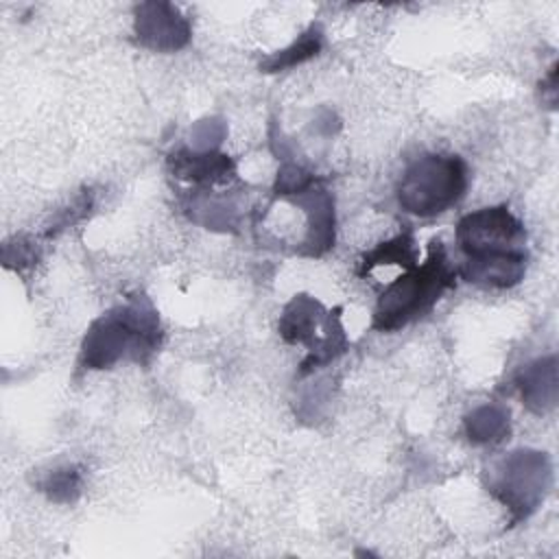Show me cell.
<instances>
[{"label":"cell","instance_id":"cell-10","mask_svg":"<svg viewBox=\"0 0 559 559\" xmlns=\"http://www.w3.org/2000/svg\"><path fill=\"white\" fill-rule=\"evenodd\" d=\"M391 264H397V266H402L406 271L417 264V249H415L413 234L408 229L397 234V236H393L386 242H380L371 251H367L362 255V260H360L358 275H367L376 266H391Z\"/></svg>","mask_w":559,"mask_h":559},{"label":"cell","instance_id":"cell-6","mask_svg":"<svg viewBox=\"0 0 559 559\" xmlns=\"http://www.w3.org/2000/svg\"><path fill=\"white\" fill-rule=\"evenodd\" d=\"M550 485V465L542 452H511L496 469L489 491L511 511V520H524L544 500Z\"/></svg>","mask_w":559,"mask_h":559},{"label":"cell","instance_id":"cell-12","mask_svg":"<svg viewBox=\"0 0 559 559\" xmlns=\"http://www.w3.org/2000/svg\"><path fill=\"white\" fill-rule=\"evenodd\" d=\"M465 430L474 443H498L509 435V411L502 406H480L467 415Z\"/></svg>","mask_w":559,"mask_h":559},{"label":"cell","instance_id":"cell-2","mask_svg":"<svg viewBox=\"0 0 559 559\" xmlns=\"http://www.w3.org/2000/svg\"><path fill=\"white\" fill-rule=\"evenodd\" d=\"M157 310L146 299H133L96 319L81 345L85 369H109L122 358L146 362L159 347Z\"/></svg>","mask_w":559,"mask_h":559},{"label":"cell","instance_id":"cell-11","mask_svg":"<svg viewBox=\"0 0 559 559\" xmlns=\"http://www.w3.org/2000/svg\"><path fill=\"white\" fill-rule=\"evenodd\" d=\"M321 48H323V31L319 24H312L290 46H286L284 50H277V52L269 55L264 61H260V70L262 72H282L286 68H295V66L317 57Z\"/></svg>","mask_w":559,"mask_h":559},{"label":"cell","instance_id":"cell-1","mask_svg":"<svg viewBox=\"0 0 559 559\" xmlns=\"http://www.w3.org/2000/svg\"><path fill=\"white\" fill-rule=\"evenodd\" d=\"M463 264L456 269L465 282L485 288L515 286L526 271V231L507 205L465 214L456 225Z\"/></svg>","mask_w":559,"mask_h":559},{"label":"cell","instance_id":"cell-3","mask_svg":"<svg viewBox=\"0 0 559 559\" xmlns=\"http://www.w3.org/2000/svg\"><path fill=\"white\" fill-rule=\"evenodd\" d=\"M456 286V269L450 264L445 247L439 238L430 240L428 255L397 280H393L380 295L371 328L378 332H395L408 323L424 319L441 299V295Z\"/></svg>","mask_w":559,"mask_h":559},{"label":"cell","instance_id":"cell-5","mask_svg":"<svg viewBox=\"0 0 559 559\" xmlns=\"http://www.w3.org/2000/svg\"><path fill=\"white\" fill-rule=\"evenodd\" d=\"M277 330L286 343L308 347V356L301 362V376L334 360L347 347L338 310H325L321 301L310 295H295L284 306Z\"/></svg>","mask_w":559,"mask_h":559},{"label":"cell","instance_id":"cell-13","mask_svg":"<svg viewBox=\"0 0 559 559\" xmlns=\"http://www.w3.org/2000/svg\"><path fill=\"white\" fill-rule=\"evenodd\" d=\"M41 491L55 502H72L81 493V474L74 467L55 469L41 483Z\"/></svg>","mask_w":559,"mask_h":559},{"label":"cell","instance_id":"cell-8","mask_svg":"<svg viewBox=\"0 0 559 559\" xmlns=\"http://www.w3.org/2000/svg\"><path fill=\"white\" fill-rule=\"evenodd\" d=\"M168 168L175 177L197 186L225 183L236 173L234 162L227 155L216 151H188V148L173 151L168 155Z\"/></svg>","mask_w":559,"mask_h":559},{"label":"cell","instance_id":"cell-4","mask_svg":"<svg viewBox=\"0 0 559 559\" xmlns=\"http://www.w3.org/2000/svg\"><path fill=\"white\" fill-rule=\"evenodd\" d=\"M467 188V166L459 155L428 153L404 170L397 203L404 212L430 218L461 201Z\"/></svg>","mask_w":559,"mask_h":559},{"label":"cell","instance_id":"cell-9","mask_svg":"<svg viewBox=\"0 0 559 559\" xmlns=\"http://www.w3.org/2000/svg\"><path fill=\"white\" fill-rule=\"evenodd\" d=\"M518 389L524 400V404L542 415L546 411H552L557 404V360L555 356L539 358L531 365H526L518 373Z\"/></svg>","mask_w":559,"mask_h":559},{"label":"cell","instance_id":"cell-7","mask_svg":"<svg viewBox=\"0 0 559 559\" xmlns=\"http://www.w3.org/2000/svg\"><path fill=\"white\" fill-rule=\"evenodd\" d=\"M135 35L146 48L173 52L190 41V22L168 2H144L135 9Z\"/></svg>","mask_w":559,"mask_h":559}]
</instances>
